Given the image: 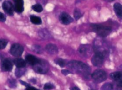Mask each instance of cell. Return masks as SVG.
Returning a JSON list of instances; mask_svg holds the SVG:
<instances>
[{"mask_svg": "<svg viewBox=\"0 0 122 90\" xmlns=\"http://www.w3.org/2000/svg\"><path fill=\"white\" fill-rule=\"evenodd\" d=\"M32 8L33 10L35 11H36V12H38V13H40V12L42 11V10H43L42 7L40 4L34 5L32 6Z\"/></svg>", "mask_w": 122, "mask_h": 90, "instance_id": "obj_19", "label": "cell"}, {"mask_svg": "<svg viewBox=\"0 0 122 90\" xmlns=\"http://www.w3.org/2000/svg\"><path fill=\"white\" fill-rule=\"evenodd\" d=\"M2 69L4 71H11L13 69V64L8 59L4 60L2 64Z\"/></svg>", "mask_w": 122, "mask_h": 90, "instance_id": "obj_12", "label": "cell"}, {"mask_svg": "<svg viewBox=\"0 0 122 90\" xmlns=\"http://www.w3.org/2000/svg\"><path fill=\"white\" fill-rule=\"evenodd\" d=\"M7 43H8V42L5 39H0V50H2V49L5 48Z\"/></svg>", "mask_w": 122, "mask_h": 90, "instance_id": "obj_25", "label": "cell"}, {"mask_svg": "<svg viewBox=\"0 0 122 90\" xmlns=\"http://www.w3.org/2000/svg\"><path fill=\"white\" fill-rule=\"evenodd\" d=\"M54 85L50 83H46L45 84V85H44V89L46 90H50L54 88Z\"/></svg>", "mask_w": 122, "mask_h": 90, "instance_id": "obj_26", "label": "cell"}, {"mask_svg": "<svg viewBox=\"0 0 122 90\" xmlns=\"http://www.w3.org/2000/svg\"><path fill=\"white\" fill-rule=\"evenodd\" d=\"M67 66L69 69H72L73 71L80 74L88 75L90 74L91 69L88 65L79 61H71L69 62Z\"/></svg>", "mask_w": 122, "mask_h": 90, "instance_id": "obj_1", "label": "cell"}, {"mask_svg": "<svg viewBox=\"0 0 122 90\" xmlns=\"http://www.w3.org/2000/svg\"><path fill=\"white\" fill-rule=\"evenodd\" d=\"M59 18L60 21L64 25H69L73 21L72 17H71L67 13H64V12H63L60 14Z\"/></svg>", "mask_w": 122, "mask_h": 90, "instance_id": "obj_8", "label": "cell"}, {"mask_svg": "<svg viewBox=\"0 0 122 90\" xmlns=\"http://www.w3.org/2000/svg\"><path fill=\"white\" fill-rule=\"evenodd\" d=\"M30 21L32 23L35 25H41L42 23V20L41 18L36 16H30Z\"/></svg>", "mask_w": 122, "mask_h": 90, "instance_id": "obj_17", "label": "cell"}, {"mask_svg": "<svg viewBox=\"0 0 122 90\" xmlns=\"http://www.w3.org/2000/svg\"><path fill=\"white\" fill-rule=\"evenodd\" d=\"M55 63L58 64V65H59L60 67H61V68H63L65 66V62L63 59H61V58L55 60Z\"/></svg>", "mask_w": 122, "mask_h": 90, "instance_id": "obj_23", "label": "cell"}, {"mask_svg": "<svg viewBox=\"0 0 122 90\" xmlns=\"http://www.w3.org/2000/svg\"><path fill=\"white\" fill-rule=\"evenodd\" d=\"M15 76L17 77H20L21 76H22L23 75H24L25 74V71H24L23 69H21V68H18L15 70Z\"/></svg>", "mask_w": 122, "mask_h": 90, "instance_id": "obj_22", "label": "cell"}, {"mask_svg": "<svg viewBox=\"0 0 122 90\" xmlns=\"http://www.w3.org/2000/svg\"><path fill=\"white\" fill-rule=\"evenodd\" d=\"M26 90H36V88H33V87H28L27 88H26Z\"/></svg>", "mask_w": 122, "mask_h": 90, "instance_id": "obj_30", "label": "cell"}, {"mask_svg": "<svg viewBox=\"0 0 122 90\" xmlns=\"http://www.w3.org/2000/svg\"><path fill=\"white\" fill-rule=\"evenodd\" d=\"M14 63L17 68H23L26 66V62L22 58H16L14 60Z\"/></svg>", "mask_w": 122, "mask_h": 90, "instance_id": "obj_15", "label": "cell"}, {"mask_svg": "<svg viewBox=\"0 0 122 90\" xmlns=\"http://www.w3.org/2000/svg\"><path fill=\"white\" fill-rule=\"evenodd\" d=\"M2 8L6 13L10 16L13 14V5L10 1H5L2 4Z\"/></svg>", "mask_w": 122, "mask_h": 90, "instance_id": "obj_9", "label": "cell"}, {"mask_svg": "<svg viewBox=\"0 0 122 90\" xmlns=\"http://www.w3.org/2000/svg\"><path fill=\"white\" fill-rule=\"evenodd\" d=\"M32 49H33V51H34L35 53H36L40 54L42 52V50L41 47L40 46H39V45H33V46L32 47Z\"/></svg>", "mask_w": 122, "mask_h": 90, "instance_id": "obj_24", "label": "cell"}, {"mask_svg": "<svg viewBox=\"0 0 122 90\" xmlns=\"http://www.w3.org/2000/svg\"><path fill=\"white\" fill-rule=\"evenodd\" d=\"M6 20V17L3 13L0 12V21L1 22H4Z\"/></svg>", "mask_w": 122, "mask_h": 90, "instance_id": "obj_27", "label": "cell"}, {"mask_svg": "<svg viewBox=\"0 0 122 90\" xmlns=\"http://www.w3.org/2000/svg\"><path fill=\"white\" fill-rule=\"evenodd\" d=\"M118 86L120 88H122V80H120V81H118V83H117Z\"/></svg>", "mask_w": 122, "mask_h": 90, "instance_id": "obj_29", "label": "cell"}, {"mask_svg": "<svg viewBox=\"0 0 122 90\" xmlns=\"http://www.w3.org/2000/svg\"><path fill=\"white\" fill-rule=\"evenodd\" d=\"M93 79L97 82H102L107 79V74L102 70H97L92 75Z\"/></svg>", "mask_w": 122, "mask_h": 90, "instance_id": "obj_3", "label": "cell"}, {"mask_svg": "<svg viewBox=\"0 0 122 90\" xmlns=\"http://www.w3.org/2000/svg\"><path fill=\"white\" fill-rule=\"evenodd\" d=\"M24 51L23 47L19 44H14L11 46L10 49V53L15 57H19L22 54Z\"/></svg>", "mask_w": 122, "mask_h": 90, "instance_id": "obj_6", "label": "cell"}, {"mask_svg": "<svg viewBox=\"0 0 122 90\" xmlns=\"http://www.w3.org/2000/svg\"><path fill=\"white\" fill-rule=\"evenodd\" d=\"M113 87L111 84L107 83L102 86L101 90H113Z\"/></svg>", "mask_w": 122, "mask_h": 90, "instance_id": "obj_20", "label": "cell"}, {"mask_svg": "<svg viewBox=\"0 0 122 90\" xmlns=\"http://www.w3.org/2000/svg\"><path fill=\"white\" fill-rule=\"evenodd\" d=\"M39 34L41 38H45V39H47V38L50 37V33L48 32V31H46V30L45 29L41 30L39 32Z\"/></svg>", "mask_w": 122, "mask_h": 90, "instance_id": "obj_18", "label": "cell"}, {"mask_svg": "<svg viewBox=\"0 0 122 90\" xmlns=\"http://www.w3.org/2000/svg\"><path fill=\"white\" fill-rule=\"evenodd\" d=\"M61 72L63 75H67L68 74H70V73H71V72H70L69 70H61Z\"/></svg>", "mask_w": 122, "mask_h": 90, "instance_id": "obj_28", "label": "cell"}, {"mask_svg": "<svg viewBox=\"0 0 122 90\" xmlns=\"http://www.w3.org/2000/svg\"><path fill=\"white\" fill-rule=\"evenodd\" d=\"M20 82H21V84L24 85L26 86V87H29V85L28 84L26 83V82H23V81H20Z\"/></svg>", "mask_w": 122, "mask_h": 90, "instance_id": "obj_31", "label": "cell"}, {"mask_svg": "<svg viewBox=\"0 0 122 90\" xmlns=\"http://www.w3.org/2000/svg\"><path fill=\"white\" fill-rule=\"evenodd\" d=\"M104 60V54L101 52H98L92 58V63L95 66L100 67L102 65Z\"/></svg>", "mask_w": 122, "mask_h": 90, "instance_id": "obj_4", "label": "cell"}, {"mask_svg": "<svg viewBox=\"0 0 122 90\" xmlns=\"http://www.w3.org/2000/svg\"><path fill=\"white\" fill-rule=\"evenodd\" d=\"M14 9L18 13H21L23 11V0H14Z\"/></svg>", "mask_w": 122, "mask_h": 90, "instance_id": "obj_11", "label": "cell"}, {"mask_svg": "<svg viewBox=\"0 0 122 90\" xmlns=\"http://www.w3.org/2000/svg\"><path fill=\"white\" fill-rule=\"evenodd\" d=\"M114 10L115 11L116 14L117 16L118 17L122 18V5L119 3L114 4Z\"/></svg>", "mask_w": 122, "mask_h": 90, "instance_id": "obj_14", "label": "cell"}, {"mask_svg": "<svg viewBox=\"0 0 122 90\" xmlns=\"http://www.w3.org/2000/svg\"><path fill=\"white\" fill-rule=\"evenodd\" d=\"M71 90H80L78 88H77V87H74V88H71Z\"/></svg>", "mask_w": 122, "mask_h": 90, "instance_id": "obj_32", "label": "cell"}, {"mask_svg": "<svg viewBox=\"0 0 122 90\" xmlns=\"http://www.w3.org/2000/svg\"><path fill=\"white\" fill-rule=\"evenodd\" d=\"M33 69L37 73L41 74H45L48 72L47 64L42 61H39L38 63L33 66Z\"/></svg>", "mask_w": 122, "mask_h": 90, "instance_id": "obj_5", "label": "cell"}, {"mask_svg": "<svg viewBox=\"0 0 122 90\" xmlns=\"http://www.w3.org/2000/svg\"><path fill=\"white\" fill-rule=\"evenodd\" d=\"M46 51L51 54H55L58 53V48L56 45L52 44H49L45 47Z\"/></svg>", "mask_w": 122, "mask_h": 90, "instance_id": "obj_13", "label": "cell"}, {"mask_svg": "<svg viewBox=\"0 0 122 90\" xmlns=\"http://www.w3.org/2000/svg\"><path fill=\"white\" fill-rule=\"evenodd\" d=\"M74 16L76 20H78L82 16V14L81 13V11L78 9H75V12H74Z\"/></svg>", "mask_w": 122, "mask_h": 90, "instance_id": "obj_21", "label": "cell"}, {"mask_svg": "<svg viewBox=\"0 0 122 90\" xmlns=\"http://www.w3.org/2000/svg\"><path fill=\"white\" fill-rule=\"evenodd\" d=\"M78 51L80 56L87 57L91 54V48L88 45H82L79 47Z\"/></svg>", "mask_w": 122, "mask_h": 90, "instance_id": "obj_7", "label": "cell"}, {"mask_svg": "<svg viewBox=\"0 0 122 90\" xmlns=\"http://www.w3.org/2000/svg\"><path fill=\"white\" fill-rule=\"evenodd\" d=\"M25 60H26V62L27 63H29V64L32 66H34L35 64H36L37 63H38L39 62V60L36 57L33 56V55L31 54H28L25 57Z\"/></svg>", "mask_w": 122, "mask_h": 90, "instance_id": "obj_10", "label": "cell"}, {"mask_svg": "<svg viewBox=\"0 0 122 90\" xmlns=\"http://www.w3.org/2000/svg\"><path fill=\"white\" fill-rule=\"evenodd\" d=\"M109 1H113V0H109Z\"/></svg>", "mask_w": 122, "mask_h": 90, "instance_id": "obj_33", "label": "cell"}, {"mask_svg": "<svg viewBox=\"0 0 122 90\" xmlns=\"http://www.w3.org/2000/svg\"><path fill=\"white\" fill-rule=\"evenodd\" d=\"M92 27L94 32L102 37H107L108 35L112 31V29L110 27L99 25H92Z\"/></svg>", "mask_w": 122, "mask_h": 90, "instance_id": "obj_2", "label": "cell"}, {"mask_svg": "<svg viewBox=\"0 0 122 90\" xmlns=\"http://www.w3.org/2000/svg\"><path fill=\"white\" fill-rule=\"evenodd\" d=\"M110 78L114 81H119L122 79V72H116L111 74Z\"/></svg>", "mask_w": 122, "mask_h": 90, "instance_id": "obj_16", "label": "cell"}]
</instances>
